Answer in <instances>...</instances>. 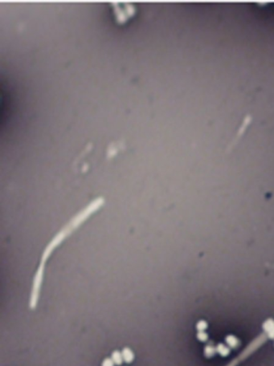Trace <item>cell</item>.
<instances>
[{
	"mask_svg": "<svg viewBox=\"0 0 274 366\" xmlns=\"http://www.w3.org/2000/svg\"><path fill=\"white\" fill-rule=\"evenodd\" d=\"M111 359L113 360L114 364H117V365H121V364H122V362L124 361V360H123V357H122V352L118 350H114L113 352H112Z\"/></svg>",
	"mask_w": 274,
	"mask_h": 366,
	"instance_id": "4",
	"label": "cell"
},
{
	"mask_svg": "<svg viewBox=\"0 0 274 366\" xmlns=\"http://www.w3.org/2000/svg\"><path fill=\"white\" fill-rule=\"evenodd\" d=\"M268 339H269V336H268V332H264L263 333H261L260 336H258L256 339H254V340H252V342L248 344L246 348H244V350L242 351V352H241L237 357L233 359V360H232L229 364H227L226 366H236L240 361H243V360H244L246 358H248V356H250L252 352H254L259 347L261 346V345H262L267 340H268Z\"/></svg>",
	"mask_w": 274,
	"mask_h": 366,
	"instance_id": "1",
	"label": "cell"
},
{
	"mask_svg": "<svg viewBox=\"0 0 274 366\" xmlns=\"http://www.w3.org/2000/svg\"><path fill=\"white\" fill-rule=\"evenodd\" d=\"M44 267L39 266L37 271L33 279L32 282V291H31L30 300H29V308L32 310H34L37 306V304L40 300V290L42 286V282L44 280Z\"/></svg>",
	"mask_w": 274,
	"mask_h": 366,
	"instance_id": "2",
	"label": "cell"
},
{
	"mask_svg": "<svg viewBox=\"0 0 274 366\" xmlns=\"http://www.w3.org/2000/svg\"><path fill=\"white\" fill-rule=\"evenodd\" d=\"M122 355L125 362L127 363V364L133 362V360L134 359V354L133 351L130 348L126 347V348H123L122 351Z\"/></svg>",
	"mask_w": 274,
	"mask_h": 366,
	"instance_id": "3",
	"label": "cell"
},
{
	"mask_svg": "<svg viewBox=\"0 0 274 366\" xmlns=\"http://www.w3.org/2000/svg\"><path fill=\"white\" fill-rule=\"evenodd\" d=\"M216 352V348H213L212 346H207L205 350H204V353L208 357H211V356H214L215 353Z\"/></svg>",
	"mask_w": 274,
	"mask_h": 366,
	"instance_id": "8",
	"label": "cell"
},
{
	"mask_svg": "<svg viewBox=\"0 0 274 366\" xmlns=\"http://www.w3.org/2000/svg\"><path fill=\"white\" fill-rule=\"evenodd\" d=\"M216 351L220 353L221 356H227V355L229 353V349H228V348L227 346H225L224 344H219L218 345H217V347H216Z\"/></svg>",
	"mask_w": 274,
	"mask_h": 366,
	"instance_id": "6",
	"label": "cell"
},
{
	"mask_svg": "<svg viewBox=\"0 0 274 366\" xmlns=\"http://www.w3.org/2000/svg\"><path fill=\"white\" fill-rule=\"evenodd\" d=\"M197 337H198L199 340H200L201 341H205V340L208 339V335H207V333L204 332V331H201V332H199L198 335H197Z\"/></svg>",
	"mask_w": 274,
	"mask_h": 366,
	"instance_id": "10",
	"label": "cell"
},
{
	"mask_svg": "<svg viewBox=\"0 0 274 366\" xmlns=\"http://www.w3.org/2000/svg\"><path fill=\"white\" fill-rule=\"evenodd\" d=\"M274 328V320L272 319H268V320H265V322L263 324V329L264 332H269Z\"/></svg>",
	"mask_w": 274,
	"mask_h": 366,
	"instance_id": "7",
	"label": "cell"
},
{
	"mask_svg": "<svg viewBox=\"0 0 274 366\" xmlns=\"http://www.w3.org/2000/svg\"><path fill=\"white\" fill-rule=\"evenodd\" d=\"M114 363L113 361V360L111 358H105L104 360H103V362H102L101 364V366H113L114 365Z\"/></svg>",
	"mask_w": 274,
	"mask_h": 366,
	"instance_id": "11",
	"label": "cell"
},
{
	"mask_svg": "<svg viewBox=\"0 0 274 366\" xmlns=\"http://www.w3.org/2000/svg\"><path fill=\"white\" fill-rule=\"evenodd\" d=\"M226 342L228 346H230L231 348H236L239 345L238 339L236 338V336H232V335H229V336H227Z\"/></svg>",
	"mask_w": 274,
	"mask_h": 366,
	"instance_id": "5",
	"label": "cell"
},
{
	"mask_svg": "<svg viewBox=\"0 0 274 366\" xmlns=\"http://www.w3.org/2000/svg\"><path fill=\"white\" fill-rule=\"evenodd\" d=\"M207 327H208V324H207L204 320H200V321H199V322L197 323V324H196V328H197V329L199 330V332L204 331L207 328Z\"/></svg>",
	"mask_w": 274,
	"mask_h": 366,
	"instance_id": "9",
	"label": "cell"
}]
</instances>
